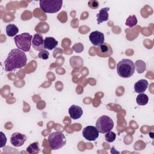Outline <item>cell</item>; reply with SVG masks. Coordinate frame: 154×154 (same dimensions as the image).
<instances>
[{"mask_svg":"<svg viewBox=\"0 0 154 154\" xmlns=\"http://www.w3.org/2000/svg\"><path fill=\"white\" fill-rule=\"evenodd\" d=\"M135 63L129 59H122L117 64V74L123 78H128L132 76L135 72Z\"/></svg>","mask_w":154,"mask_h":154,"instance_id":"7a4b0ae2","label":"cell"},{"mask_svg":"<svg viewBox=\"0 0 154 154\" xmlns=\"http://www.w3.org/2000/svg\"><path fill=\"white\" fill-rule=\"evenodd\" d=\"M40 150L39 144L37 141L34 142L29 144L26 148V152L30 154H36L38 153Z\"/></svg>","mask_w":154,"mask_h":154,"instance_id":"e0dca14e","label":"cell"},{"mask_svg":"<svg viewBox=\"0 0 154 154\" xmlns=\"http://www.w3.org/2000/svg\"><path fill=\"white\" fill-rule=\"evenodd\" d=\"M105 140L107 142L112 143L116 140V135L114 132L110 131L105 133Z\"/></svg>","mask_w":154,"mask_h":154,"instance_id":"44dd1931","label":"cell"},{"mask_svg":"<svg viewBox=\"0 0 154 154\" xmlns=\"http://www.w3.org/2000/svg\"><path fill=\"white\" fill-rule=\"evenodd\" d=\"M1 134V144H0V147L2 148L4 146H5V145L7 143V138L5 137V135H4V134L2 132H0Z\"/></svg>","mask_w":154,"mask_h":154,"instance_id":"cb8c5ba5","label":"cell"},{"mask_svg":"<svg viewBox=\"0 0 154 154\" xmlns=\"http://www.w3.org/2000/svg\"><path fill=\"white\" fill-rule=\"evenodd\" d=\"M26 140V137L25 134L14 132L10 137V143L14 147H20L22 146Z\"/></svg>","mask_w":154,"mask_h":154,"instance_id":"9c48e42d","label":"cell"},{"mask_svg":"<svg viewBox=\"0 0 154 154\" xmlns=\"http://www.w3.org/2000/svg\"><path fill=\"white\" fill-rule=\"evenodd\" d=\"M58 45V41L56 40L54 37H46L44 39V47L45 49L48 50H53Z\"/></svg>","mask_w":154,"mask_h":154,"instance_id":"9a60e30c","label":"cell"},{"mask_svg":"<svg viewBox=\"0 0 154 154\" xmlns=\"http://www.w3.org/2000/svg\"><path fill=\"white\" fill-rule=\"evenodd\" d=\"M69 114L71 119L73 120H77L82 116L83 114L82 109L78 105H72L69 108Z\"/></svg>","mask_w":154,"mask_h":154,"instance_id":"7c38bea8","label":"cell"},{"mask_svg":"<svg viewBox=\"0 0 154 154\" xmlns=\"http://www.w3.org/2000/svg\"><path fill=\"white\" fill-rule=\"evenodd\" d=\"M89 40L94 46H99L104 43V34L99 31H93L89 35Z\"/></svg>","mask_w":154,"mask_h":154,"instance_id":"ba28073f","label":"cell"},{"mask_svg":"<svg viewBox=\"0 0 154 154\" xmlns=\"http://www.w3.org/2000/svg\"><path fill=\"white\" fill-rule=\"evenodd\" d=\"M88 5L92 9H96L99 7V3L96 0H90L88 2Z\"/></svg>","mask_w":154,"mask_h":154,"instance_id":"603a6c76","label":"cell"},{"mask_svg":"<svg viewBox=\"0 0 154 154\" xmlns=\"http://www.w3.org/2000/svg\"><path fill=\"white\" fill-rule=\"evenodd\" d=\"M41 10L46 13L58 12L63 5L62 0H41L39 1Z\"/></svg>","mask_w":154,"mask_h":154,"instance_id":"5b68a950","label":"cell"},{"mask_svg":"<svg viewBox=\"0 0 154 154\" xmlns=\"http://www.w3.org/2000/svg\"><path fill=\"white\" fill-rule=\"evenodd\" d=\"M137 24V19L136 16L135 15H131L129 16L125 22V25L129 28H132L134 26H135Z\"/></svg>","mask_w":154,"mask_h":154,"instance_id":"d6986e66","label":"cell"},{"mask_svg":"<svg viewBox=\"0 0 154 154\" xmlns=\"http://www.w3.org/2000/svg\"><path fill=\"white\" fill-rule=\"evenodd\" d=\"M149 101V97L147 96V94L144 93H140L137 98H136V102L138 105H145L148 103Z\"/></svg>","mask_w":154,"mask_h":154,"instance_id":"ac0fdd59","label":"cell"},{"mask_svg":"<svg viewBox=\"0 0 154 154\" xmlns=\"http://www.w3.org/2000/svg\"><path fill=\"white\" fill-rule=\"evenodd\" d=\"M135 67H137V70L139 73H143L146 69V64L142 60H137L135 62Z\"/></svg>","mask_w":154,"mask_h":154,"instance_id":"ffe728a7","label":"cell"},{"mask_svg":"<svg viewBox=\"0 0 154 154\" xmlns=\"http://www.w3.org/2000/svg\"><path fill=\"white\" fill-rule=\"evenodd\" d=\"M99 131L93 126H87L82 130V135L84 138L91 141H95L99 137Z\"/></svg>","mask_w":154,"mask_h":154,"instance_id":"52a82bcc","label":"cell"},{"mask_svg":"<svg viewBox=\"0 0 154 154\" xmlns=\"http://www.w3.org/2000/svg\"><path fill=\"white\" fill-rule=\"evenodd\" d=\"M112 49L111 46L106 43H103L101 45L97 46L96 54L100 57H108L112 54Z\"/></svg>","mask_w":154,"mask_h":154,"instance_id":"30bf717a","label":"cell"},{"mask_svg":"<svg viewBox=\"0 0 154 154\" xmlns=\"http://www.w3.org/2000/svg\"><path fill=\"white\" fill-rule=\"evenodd\" d=\"M114 122L112 119L106 115H103L98 118L96 122V128L99 133L105 134L112 129Z\"/></svg>","mask_w":154,"mask_h":154,"instance_id":"8992f818","label":"cell"},{"mask_svg":"<svg viewBox=\"0 0 154 154\" xmlns=\"http://www.w3.org/2000/svg\"><path fill=\"white\" fill-rule=\"evenodd\" d=\"M27 61L24 51L17 48L11 49L4 61L5 71L10 72L23 67Z\"/></svg>","mask_w":154,"mask_h":154,"instance_id":"6da1fadb","label":"cell"},{"mask_svg":"<svg viewBox=\"0 0 154 154\" xmlns=\"http://www.w3.org/2000/svg\"><path fill=\"white\" fill-rule=\"evenodd\" d=\"M48 142L52 150H58L66 144V140L63 133L56 131L49 135Z\"/></svg>","mask_w":154,"mask_h":154,"instance_id":"277c9868","label":"cell"},{"mask_svg":"<svg viewBox=\"0 0 154 154\" xmlns=\"http://www.w3.org/2000/svg\"><path fill=\"white\" fill-rule=\"evenodd\" d=\"M109 10V7H104L101 8L99 10V12L97 14V24L99 25L100 23L107 21L109 19V14L108 11Z\"/></svg>","mask_w":154,"mask_h":154,"instance_id":"4fadbf2b","label":"cell"},{"mask_svg":"<svg viewBox=\"0 0 154 154\" xmlns=\"http://www.w3.org/2000/svg\"><path fill=\"white\" fill-rule=\"evenodd\" d=\"M38 57L40 59L47 60V59H48V58L49 57V53L48 52V51L43 49V50L40 51V52L38 54Z\"/></svg>","mask_w":154,"mask_h":154,"instance_id":"7402d4cb","label":"cell"},{"mask_svg":"<svg viewBox=\"0 0 154 154\" xmlns=\"http://www.w3.org/2000/svg\"><path fill=\"white\" fill-rule=\"evenodd\" d=\"M19 32V29L14 24H8L6 26V34L9 37L16 36Z\"/></svg>","mask_w":154,"mask_h":154,"instance_id":"2e32d148","label":"cell"},{"mask_svg":"<svg viewBox=\"0 0 154 154\" xmlns=\"http://www.w3.org/2000/svg\"><path fill=\"white\" fill-rule=\"evenodd\" d=\"M32 37V35L28 32H23L14 36V40L18 49L24 52H28L31 48Z\"/></svg>","mask_w":154,"mask_h":154,"instance_id":"3957f363","label":"cell"},{"mask_svg":"<svg viewBox=\"0 0 154 154\" xmlns=\"http://www.w3.org/2000/svg\"><path fill=\"white\" fill-rule=\"evenodd\" d=\"M148 82L146 79H140L134 84V90L136 93H143L147 88Z\"/></svg>","mask_w":154,"mask_h":154,"instance_id":"5bb4252c","label":"cell"},{"mask_svg":"<svg viewBox=\"0 0 154 154\" xmlns=\"http://www.w3.org/2000/svg\"><path fill=\"white\" fill-rule=\"evenodd\" d=\"M32 48L38 51H41L45 49L44 40L42 34L40 33H36L34 35L32 39Z\"/></svg>","mask_w":154,"mask_h":154,"instance_id":"8fae6325","label":"cell"}]
</instances>
